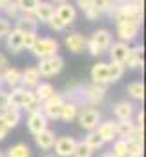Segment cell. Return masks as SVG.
Wrapping results in <instances>:
<instances>
[{
	"label": "cell",
	"instance_id": "cell-1",
	"mask_svg": "<svg viewBox=\"0 0 146 157\" xmlns=\"http://www.w3.org/2000/svg\"><path fill=\"white\" fill-rule=\"evenodd\" d=\"M108 15L111 18L124 20V22H133V24H143V6L137 2H128V4H117L113 2L110 7Z\"/></svg>",
	"mask_w": 146,
	"mask_h": 157
},
{
	"label": "cell",
	"instance_id": "cell-2",
	"mask_svg": "<svg viewBox=\"0 0 146 157\" xmlns=\"http://www.w3.org/2000/svg\"><path fill=\"white\" fill-rule=\"evenodd\" d=\"M62 102H64V95L53 91L51 97H48L44 102H40V112L44 113V117L48 119V121H57L59 115H60Z\"/></svg>",
	"mask_w": 146,
	"mask_h": 157
},
{
	"label": "cell",
	"instance_id": "cell-3",
	"mask_svg": "<svg viewBox=\"0 0 146 157\" xmlns=\"http://www.w3.org/2000/svg\"><path fill=\"white\" fill-rule=\"evenodd\" d=\"M36 59H48V57H53V55H59V42L55 39H49V37H42V39H36L35 46L29 49Z\"/></svg>",
	"mask_w": 146,
	"mask_h": 157
},
{
	"label": "cell",
	"instance_id": "cell-4",
	"mask_svg": "<svg viewBox=\"0 0 146 157\" xmlns=\"http://www.w3.org/2000/svg\"><path fill=\"white\" fill-rule=\"evenodd\" d=\"M64 68V59L60 55H53V57H48V59H40L38 60V73L40 77H53L57 73H60Z\"/></svg>",
	"mask_w": 146,
	"mask_h": 157
},
{
	"label": "cell",
	"instance_id": "cell-5",
	"mask_svg": "<svg viewBox=\"0 0 146 157\" xmlns=\"http://www.w3.org/2000/svg\"><path fill=\"white\" fill-rule=\"evenodd\" d=\"M77 117H79V124H80L82 130L91 132V130H95V128L99 126V122H101V112H99L97 108H93V106H86V108H82V110L77 113Z\"/></svg>",
	"mask_w": 146,
	"mask_h": 157
},
{
	"label": "cell",
	"instance_id": "cell-6",
	"mask_svg": "<svg viewBox=\"0 0 146 157\" xmlns=\"http://www.w3.org/2000/svg\"><path fill=\"white\" fill-rule=\"evenodd\" d=\"M82 97L88 104H101L106 99V86L104 84H90L82 88Z\"/></svg>",
	"mask_w": 146,
	"mask_h": 157
},
{
	"label": "cell",
	"instance_id": "cell-7",
	"mask_svg": "<svg viewBox=\"0 0 146 157\" xmlns=\"http://www.w3.org/2000/svg\"><path fill=\"white\" fill-rule=\"evenodd\" d=\"M139 29H141L139 24L124 22V20H119V22H117V37L122 40V42H132V40H135L137 35H139Z\"/></svg>",
	"mask_w": 146,
	"mask_h": 157
},
{
	"label": "cell",
	"instance_id": "cell-8",
	"mask_svg": "<svg viewBox=\"0 0 146 157\" xmlns=\"http://www.w3.org/2000/svg\"><path fill=\"white\" fill-rule=\"evenodd\" d=\"M75 144H77V141H75L73 137L62 135V137H57V139H55L53 148H55V154L59 157H71L73 150H75Z\"/></svg>",
	"mask_w": 146,
	"mask_h": 157
},
{
	"label": "cell",
	"instance_id": "cell-9",
	"mask_svg": "<svg viewBox=\"0 0 146 157\" xmlns=\"http://www.w3.org/2000/svg\"><path fill=\"white\" fill-rule=\"evenodd\" d=\"M128 51H130V46H128V42H122V40L111 42V46L108 48L111 62H121V64H124V60L128 57Z\"/></svg>",
	"mask_w": 146,
	"mask_h": 157
},
{
	"label": "cell",
	"instance_id": "cell-10",
	"mask_svg": "<svg viewBox=\"0 0 146 157\" xmlns=\"http://www.w3.org/2000/svg\"><path fill=\"white\" fill-rule=\"evenodd\" d=\"M53 15H55V6L46 0H40L33 11V17L36 18V22H44V24H48Z\"/></svg>",
	"mask_w": 146,
	"mask_h": 157
},
{
	"label": "cell",
	"instance_id": "cell-11",
	"mask_svg": "<svg viewBox=\"0 0 146 157\" xmlns=\"http://www.w3.org/2000/svg\"><path fill=\"white\" fill-rule=\"evenodd\" d=\"M17 26L15 29H18L20 33H36V28H38V22L33 15H26V13H20L18 18L15 20Z\"/></svg>",
	"mask_w": 146,
	"mask_h": 157
},
{
	"label": "cell",
	"instance_id": "cell-12",
	"mask_svg": "<svg viewBox=\"0 0 146 157\" xmlns=\"http://www.w3.org/2000/svg\"><path fill=\"white\" fill-rule=\"evenodd\" d=\"M86 37L84 35H80V33H70V35H66V39H64V44H66V48L75 53V55H79V53H82L84 49H86Z\"/></svg>",
	"mask_w": 146,
	"mask_h": 157
},
{
	"label": "cell",
	"instance_id": "cell-13",
	"mask_svg": "<svg viewBox=\"0 0 146 157\" xmlns=\"http://www.w3.org/2000/svg\"><path fill=\"white\" fill-rule=\"evenodd\" d=\"M55 139H57V135L49 128H44L38 133H35V144L40 150H51L53 144H55Z\"/></svg>",
	"mask_w": 146,
	"mask_h": 157
},
{
	"label": "cell",
	"instance_id": "cell-14",
	"mask_svg": "<svg viewBox=\"0 0 146 157\" xmlns=\"http://www.w3.org/2000/svg\"><path fill=\"white\" fill-rule=\"evenodd\" d=\"M55 15H57L66 26H70L73 20L77 18V9H75V6H71V4L66 0V2H62V4H59V6L55 7Z\"/></svg>",
	"mask_w": 146,
	"mask_h": 157
},
{
	"label": "cell",
	"instance_id": "cell-15",
	"mask_svg": "<svg viewBox=\"0 0 146 157\" xmlns=\"http://www.w3.org/2000/svg\"><path fill=\"white\" fill-rule=\"evenodd\" d=\"M26 124H28V130L35 135V133L40 132V130L48 128V119L44 117V113H42L40 110H36V112H31V113L28 115Z\"/></svg>",
	"mask_w": 146,
	"mask_h": 157
},
{
	"label": "cell",
	"instance_id": "cell-16",
	"mask_svg": "<svg viewBox=\"0 0 146 157\" xmlns=\"http://www.w3.org/2000/svg\"><path fill=\"white\" fill-rule=\"evenodd\" d=\"M143 64H144V48H143V46L130 48L128 57H126V60H124V66L135 70V68H141Z\"/></svg>",
	"mask_w": 146,
	"mask_h": 157
},
{
	"label": "cell",
	"instance_id": "cell-17",
	"mask_svg": "<svg viewBox=\"0 0 146 157\" xmlns=\"http://www.w3.org/2000/svg\"><path fill=\"white\" fill-rule=\"evenodd\" d=\"M95 132L99 133V137H101L104 143H113V141L117 139V132H115V122H113V121L99 122V126L95 128Z\"/></svg>",
	"mask_w": 146,
	"mask_h": 157
},
{
	"label": "cell",
	"instance_id": "cell-18",
	"mask_svg": "<svg viewBox=\"0 0 146 157\" xmlns=\"http://www.w3.org/2000/svg\"><path fill=\"white\" fill-rule=\"evenodd\" d=\"M38 82H40V73L36 68H26L24 71H20V86L22 88L31 90Z\"/></svg>",
	"mask_w": 146,
	"mask_h": 157
},
{
	"label": "cell",
	"instance_id": "cell-19",
	"mask_svg": "<svg viewBox=\"0 0 146 157\" xmlns=\"http://www.w3.org/2000/svg\"><path fill=\"white\" fill-rule=\"evenodd\" d=\"M24 93H26V88H22V86L11 88V91H7V108L22 110V106H24Z\"/></svg>",
	"mask_w": 146,
	"mask_h": 157
},
{
	"label": "cell",
	"instance_id": "cell-20",
	"mask_svg": "<svg viewBox=\"0 0 146 157\" xmlns=\"http://www.w3.org/2000/svg\"><path fill=\"white\" fill-rule=\"evenodd\" d=\"M22 39H24V33H20L18 29H9V33L6 35V46L11 53H20L24 48H22Z\"/></svg>",
	"mask_w": 146,
	"mask_h": 157
},
{
	"label": "cell",
	"instance_id": "cell-21",
	"mask_svg": "<svg viewBox=\"0 0 146 157\" xmlns=\"http://www.w3.org/2000/svg\"><path fill=\"white\" fill-rule=\"evenodd\" d=\"M133 104L128 102V101H121L117 104H113V115L117 117V121H128V119L133 117Z\"/></svg>",
	"mask_w": 146,
	"mask_h": 157
},
{
	"label": "cell",
	"instance_id": "cell-22",
	"mask_svg": "<svg viewBox=\"0 0 146 157\" xmlns=\"http://www.w3.org/2000/svg\"><path fill=\"white\" fill-rule=\"evenodd\" d=\"M91 80L93 84H108V64L106 62H97L91 68Z\"/></svg>",
	"mask_w": 146,
	"mask_h": 157
},
{
	"label": "cell",
	"instance_id": "cell-23",
	"mask_svg": "<svg viewBox=\"0 0 146 157\" xmlns=\"http://www.w3.org/2000/svg\"><path fill=\"white\" fill-rule=\"evenodd\" d=\"M91 40L99 46V49H101L102 53L108 49L110 46H111V42H113V40H111V33H110L108 29H97V31L91 35Z\"/></svg>",
	"mask_w": 146,
	"mask_h": 157
},
{
	"label": "cell",
	"instance_id": "cell-24",
	"mask_svg": "<svg viewBox=\"0 0 146 157\" xmlns=\"http://www.w3.org/2000/svg\"><path fill=\"white\" fill-rule=\"evenodd\" d=\"M79 108H80V106H79L77 102H73V101H64V102H62V108H60L59 119L64 121V122H70V121H73V119L77 117Z\"/></svg>",
	"mask_w": 146,
	"mask_h": 157
},
{
	"label": "cell",
	"instance_id": "cell-25",
	"mask_svg": "<svg viewBox=\"0 0 146 157\" xmlns=\"http://www.w3.org/2000/svg\"><path fill=\"white\" fill-rule=\"evenodd\" d=\"M0 115H2L4 122L7 124V128H9V130H11V128H15V126H18V122H20V119H22L20 110H15V108H6L4 112H0Z\"/></svg>",
	"mask_w": 146,
	"mask_h": 157
},
{
	"label": "cell",
	"instance_id": "cell-26",
	"mask_svg": "<svg viewBox=\"0 0 146 157\" xmlns=\"http://www.w3.org/2000/svg\"><path fill=\"white\" fill-rule=\"evenodd\" d=\"M2 80L9 88H17V86H20V71L17 68H6L2 71Z\"/></svg>",
	"mask_w": 146,
	"mask_h": 157
},
{
	"label": "cell",
	"instance_id": "cell-27",
	"mask_svg": "<svg viewBox=\"0 0 146 157\" xmlns=\"http://www.w3.org/2000/svg\"><path fill=\"white\" fill-rule=\"evenodd\" d=\"M133 126H135V122H133L132 119H128V121H117V122H115L117 139H128V135L132 133Z\"/></svg>",
	"mask_w": 146,
	"mask_h": 157
},
{
	"label": "cell",
	"instance_id": "cell-28",
	"mask_svg": "<svg viewBox=\"0 0 146 157\" xmlns=\"http://www.w3.org/2000/svg\"><path fill=\"white\" fill-rule=\"evenodd\" d=\"M22 110H26L28 113L40 110V101L35 97L33 90H26V93H24V106H22Z\"/></svg>",
	"mask_w": 146,
	"mask_h": 157
},
{
	"label": "cell",
	"instance_id": "cell-29",
	"mask_svg": "<svg viewBox=\"0 0 146 157\" xmlns=\"http://www.w3.org/2000/svg\"><path fill=\"white\" fill-rule=\"evenodd\" d=\"M4 157H31V150L26 143H18V144L9 146Z\"/></svg>",
	"mask_w": 146,
	"mask_h": 157
},
{
	"label": "cell",
	"instance_id": "cell-30",
	"mask_svg": "<svg viewBox=\"0 0 146 157\" xmlns=\"http://www.w3.org/2000/svg\"><path fill=\"white\" fill-rule=\"evenodd\" d=\"M53 91H55V88H53L49 82H38L35 88H33V93H35V97L40 102H44L48 97H51Z\"/></svg>",
	"mask_w": 146,
	"mask_h": 157
},
{
	"label": "cell",
	"instance_id": "cell-31",
	"mask_svg": "<svg viewBox=\"0 0 146 157\" xmlns=\"http://www.w3.org/2000/svg\"><path fill=\"white\" fill-rule=\"evenodd\" d=\"M122 75H124V64L110 62L108 64V82H117Z\"/></svg>",
	"mask_w": 146,
	"mask_h": 157
},
{
	"label": "cell",
	"instance_id": "cell-32",
	"mask_svg": "<svg viewBox=\"0 0 146 157\" xmlns=\"http://www.w3.org/2000/svg\"><path fill=\"white\" fill-rule=\"evenodd\" d=\"M84 143H86V144H88V146H90L93 152H95V150H101V148L104 146V141L99 137V133H97L95 130L88 132V135L84 137Z\"/></svg>",
	"mask_w": 146,
	"mask_h": 157
},
{
	"label": "cell",
	"instance_id": "cell-33",
	"mask_svg": "<svg viewBox=\"0 0 146 157\" xmlns=\"http://www.w3.org/2000/svg\"><path fill=\"white\" fill-rule=\"evenodd\" d=\"M128 93L132 99H137V101H143L144 99V84L141 80H135L128 86Z\"/></svg>",
	"mask_w": 146,
	"mask_h": 157
},
{
	"label": "cell",
	"instance_id": "cell-34",
	"mask_svg": "<svg viewBox=\"0 0 146 157\" xmlns=\"http://www.w3.org/2000/svg\"><path fill=\"white\" fill-rule=\"evenodd\" d=\"M113 157H128V143L126 139H115L113 148H111Z\"/></svg>",
	"mask_w": 146,
	"mask_h": 157
},
{
	"label": "cell",
	"instance_id": "cell-35",
	"mask_svg": "<svg viewBox=\"0 0 146 157\" xmlns=\"http://www.w3.org/2000/svg\"><path fill=\"white\" fill-rule=\"evenodd\" d=\"M91 154H93V150H91L84 141H77L71 157H91Z\"/></svg>",
	"mask_w": 146,
	"mask_h": 157
},
{
	"label": "cell",
	"instance_id": "cell-36",
	"mask_svg": "<svg viewBox=\"0 0 146 157\" xmlns=\"http://www.w3.org/2000/svg\"><path fill=\"white\" fill-rule=\"evenodd\" d=\"M15 2H17V6H18L20 13L33 15V11H35V7H36V4H38L40 0H15Z\"/></svg>",
	"mask_w": 146,
	"mask_h": 157
},
{
	"label": "cell",
	"instance_id": "cell-37",
	"mask_svg": "<svg viewBox=\"0 0 146 157\" xmlns=\"http://www.w3.org/2000/svg\"><path fill=\"white\" fill-rule=\"evenodd\" d=\"M111 4H113V0H91V7L97 9L101 15L108 13L110 7H111Z\"/></svg>",
	"mask_w": 146,
	"mask_h": 157
},
{
	"label": "cell",
	"instance_id": "cell-38",
	"mask_svg": "<svg viewBox=\"0 0 146 157\" xmlns=\"http://www.w3.org/2000/svg\"><path fill=\"white\" fill-rule=\"evenodd\" d=\"M4 13H6V18H13V20H17V18H18V15H20V9H18L17 2H15V0H11V2L6 6Z\"/></svg>",
	"mask_w": 146,
	"mask_h": 157
},
{
	"label": "cell",
	"instance_id": "cell-39",
	"mask_svg": "<svg viewBox=\"0 0 146 157\" xmlns=\"http://www.w3.org/2000/svg\"><path fill=\"white\" fill-rule=\"evenodd\" d=\"M48 26H49V29H51V31H64V29L68 28V26H66V24H64V22H62L57 15H53V17L49 18Z\"/></svg>",
	"mask_w": 146,
	"mask_h": 157
},
{
	"label": "cell",
	"instance_id": "cell-40",
	"mask_svg": "<svg viewBox=\"0 0 146 157\" xmlns=\"http://www.w3.org/2000/svg\"><path fill=\"white\" fill-rule=\"evenodd\" d=\"M143 135H144V132H143V126H133V130H132V133L128 135V139L126 141H135V143H143Z\"/></svg>",
	"mask_w": 146,
	"mask_h": 157
},
{
	"label": "cell",
	"instance_id": "cell-41",
	"mask_svg": "<svg viewBox=\"0 0 146 157\" xmlns=\"http://www.w3.org/2000/svg\"><path fill=\"white\" fill-rule=\"evenodd\" d=\"M126 143H128L130 155H143V143H135V141H126Z\"/></svg>",
	"mask_w": 146,
	"mask_h": 157
},
{
	"label": "cell",
	"instance_id": "cell-42",
	"mask_svg": "<svg viewBox=\"0 0 146 157\" xmlns=\"http://www.w3.org/2000/svg\"><path fill=\"white\" fill-rule=\"evenodd\" d=\"M36 33H24V39H22V48L24 49H31L33 46H35L36 42Z\"/></svg>",
	"mask_w": 146,
	"mask_h": 157
},
{
	"label": "cell",
	"instance_id": "cell-43",
	"mask_svg": "<svg viewBox=\"0 0 146 157\" xmlns=\"http://www.w3.org/2000/svg\"><path fill=\"white\" fill-rule=\"evenodd\" d=\"M9 29H11L9 20H7L6 17H0V39H4V37L9 33Z\"/></svg>",
	"mask_w": 146,
	"mask_h": 157
},
{
	"label": "cell",
	"instance_id": "cell-44",
	"mask_svg": "<svg viewBox=\"0 0 146 157\" xmlns=\"http://www.w3.org/2000/svg\"><path fill=\"white\" fill-rule=\"evenodd\" d=\"M7 108V91L0 88V112H4Z\"/></svg>",
	"mask_w": 146,
	"mask_h": 157
},
{
	"label": "cell",
	"instance_id": "cell-45",
	"mask_svg": "<svg viewBox=\"0 0 146 157\" xmlns=\"http://www.w3.org/2000/svg\"><path fill=\"white\" fill-rule=\"evenodd\" d=\"M7 133H9V128H7V124L4 122V119L0 115V141H4L7 137Z\"/></svg>",
	"mask_w": 146,
	"mask_h": 157
},
{
	"label": "cell",
	"instance_id": "cell-46",
	"mask_svg": "<svg viewBox=\"0 0 146 157\" xmlns=\"http://www.w3.org/2000/svg\"><path fill=\"white\" fill-rule=\"evenodd\" d=\"M86 17H88V20H99V17H102L97 9H93V7H90L88 11H86Z\"/></svg>",
	"mask_w": 146,
	"mask_h": 157
},
{
	"label": "cell",
	"instance_id": "cell-47",
	"mask_svg": "<svg viewBox=\"0 0 146 157\" xmlns=\"http://www.w3.org/2000/svg\"><path fill=\"white\" fill-rule=\"evenodd\" d=\"M77 7L82 9V11L86 13V11L91 7V0H77Z\"/></svg>",
	"mask_w": 146,
	"mask_h": 157
},
{
	"label": "cell",
	"instance_id": "cell-48",
	"mask_svg": "<svg viewBox=\"0 0 146 157\" xmlns=\"http://www.w3.org/2000/svg\"><path fill=\"white\" fill-rule=\"evenodd\" d=\"M6 68H9V66H7V57H6V55H0V73H2Z\"/></svg>",
	"mask_w": 146,
	"mask_h": 157
},
{
	"label": "cell",
	"instance_id": "cell-49",
	"mask_svg": "<svg viewBox=\"0 0 146 157\" xmlns=\"http://www.w3.org/2000/svg\"><path fill=\"white\" fill-rule=\"evenodd\" d=\"M135 124H137V126H143V124H144V112H143V110L137 112V121H135Z\"/></svg>",
	"mask_w": 146,
	"mask_h": 157
},
{
	"label": "cell",
	"instance_id": "cell-50",
	"mask_svg": "<svg viewBox=\"0 0 146 157\" xmlns=\"http://www.w3.org/2000/svg\"><path fill=\"white\" fill-rule=\"evenodd\" d=\"M9 2H11V0H0V11H4V9H6V6H7Z\"/></svg>",
	"mask_w": 146,
	"mask_h": 157
},
{
	"label": "cell",
	"instance_id": "cell-51",
	"mask_svg": "<svg viewBox=\"0 0 146 157\" xmlns=\"http://www.w3.org/2000/svg\"><path fill=\"white\" fill-rule=\"evenodd\" d=\"M117 4H128V2H133V0H115Z\"/></svg>",
	"mask_w": 146,
	"mask_h": 157
},
{
	"label": "cell",
	"instance_id": "cell-52",
	"mask_svg": "<svg viewBox=\"0 0 146 157\" xmlns=\"http://www.w3.org/2000/svg\"><path fill=\"white\" fill-rule=\"evenodd\" d=\"M101 157H113V155H111V152H106V154H102Z\"/></svg>",
	"mask_w": 146,
	"mask_h": 157
},
{
	"label": "cell",
	"instance_id": "cell-53",
	"mask_svg": "<svg viewBox=\"0 0 146 157\" xmlns=\"http://www.w3.org/2000/svg\"><path fill=\"white\" fill-rule=\"evenodd\" d=\"M51 2H55V4H62V2H66V0H51Z\"/></svg>",
	"mask_w": 146,
	"mask_h": 157
},
{
	"label": "cell",
	"instance_id": "cell-54",
	"mask_svg": "<svg viewBox=\"0 0 146 157\" xmlns=\"http://www.w3.org/2000/svg\"><path fill=\"white\" fill-rule=\"evenodd\" d=\"M2 84H4V80H2V73H0V88H2Z\"/></svg>",
	"mask_w": 146,
	"mask_h": 157
},
{
	"label": "cell",
	"instance_id": "cell-55",
	"mask_svg": "<svg viewBox=\"0 0 146 157\" xmlns=\"http://www.w3.org/2000/svg\"><path fill=\"white\" fill-rule=\"evenodd\" d=\"M128 157H143V155H130V154H128Z\"/></svg>",
	"mask_w": 146,
	"mask_h": 157
},
{
	"label": "cell",
	"instance_id": "cell-56",
	"mask_svg": "<svg viewBox=\"0 0 146 157\" xmlns=\"http://www.w3.org/2000/svg\"><path fill=\"white\" fill-rule=\"evenodd\" d=\"M0 157H4V155H2V154H0Z\"/></svg>",
	"mask_w": 146,
	"mask_h": 157
},
{
	"label": "cell",
	"instance_id": "cell-57",
	"mask_svg": "<svg viewBox=\"0 0 146 157\" xmlns=\"http://www.w3.org/2000/svg\"><path fill=\"white\" fill-rule=\"evenodd\" d=\"M46 157H51V155H46Z\"/></svg>",
	"mask_w": 146,
	"mask_h": 157
},
{
	"label": "cell",
	"instance_id": "cell-58",
	"mask_svg": "<svg viewBox=\"0 0 146 157\" xmlns=\"http://www.w3.org/2000/svg\"><path fill=\"white\" fill-rule=\"evenodd\" d=\"M0 154H2V152H0Z\"/></svg>",
	"mask_w": 146,
	"mask_h": 157
}]
</instances>
